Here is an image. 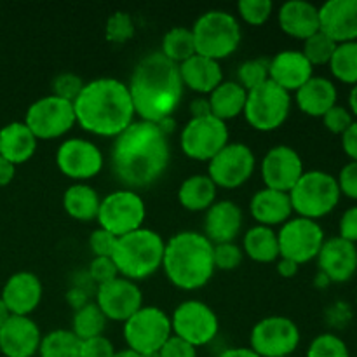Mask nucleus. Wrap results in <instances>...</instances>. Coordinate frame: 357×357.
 Here are the masks:
<instances>
[{
    "instance_id": "f257e3e1",
    "label": "nucleus",
    "mask_w": 357,
    "mask_h": 357,
    "mask_svg": "<svg viewBox=\"0 0 357 357\" xmlns=\"http://www.w3.org/2000/svg\"><path fill=\"white\" fill-rule=\"evenodd\" d=\"M169 157V142L160 126L135 121L114 139L110 162L115 176L135 190L155 183L166 173Z\"/></svg>"
},
{
    "instance_id": "f03ea898",
    "label": "nucleus",
    "mask_w": 357,
    "mask_h": 357,
    "mask_svg": "<svg viewBox=\"0 0 357 357\" xmlns=\"http://www.w3.org/2000/svg\"><path fill=\"white\" fill-rule=\"evenodd\" d=\"M128 89L139 121L162 124L173 119L185 87L178 65L159 51L136 63Z\"/></svg>"
},
{
    "instance_id": "7ed1b4c3",
    "label": "nucleus",
    "mask_w": 357,
    "mask_h": 357,
    "mask_svg": "<svg viewBox=\"0 0 357 357\" xmlns=\"http://www.w3.org/2000/svg\"><path fill=\"white\" fill-rule=\"evenodd\" d=\"M77 124L101 138H117L135 122V107L128 84L114 77H100L84 84L73 101Z\"/></svg>"
},
{
    "instance_id": "20e7f679",
    "label": "nucleus",
    "mask_w": 357,
    "mask_h": 357,
    "mask_svg": "<svg viewBox=\"0 0 357 357\" xmlns=\"http://www.w3.org/2000/svg\"><path fill=\"white\" fill-rule=\"evenodd\" d=\"M213 248L204 234L183 230L171 236L166 241L162 258L167 281L183 291L204 288L216 271Z\"/></svg>"
},
{
    "instance_id": "39448f33",
    "label": "nucleus",
    "mask_w": 357,
    "mask_h": 357,
    "mask_svg": "<svg viewBox=\"0 0 357 357\" xmlns=\"http://www.w3.org/2000/svg\"><path fill=\"white\" fill-rule=\"evenodd\" d=\"M164 239L160 234L150 229H139L117 239L112 253L115 267L121 278L129 281H145L162 268Z\"/></svg>"
},
{
    "instance_id": "423d86ee",
    "label": "nucleus",
    "mask_w": 357,
    "mask_h": 357,
    "mask_svg": "<svg viewBox=\"0 0 357 357\" xmlns=\"http://www.w3.org/2000/svg\"><path fill=\"white\" fill-rule=\"evenodd\" d=\"M190 30L194 35L195 54L215 61L232 56L243 40L239 21L227 10H206L195 20Z\"/></svg>"
},
{
    "instance_id": "0eeeda50",
    "label": "nucleus",
    "mask_w": 357,
    "mask_h": 357,
    "mask_svg": "<svg viewBox=\"0 0 357 357\" xmlns=\"http://www.w3.org/2000/svg\"><path fill=\"white\" fill-rule=\"evenodd\" d=\"M340 197L337 178L321 169L305 171L289 190L293 213L314 222L333 213Z\"/></svg>"
},
{
    "instance_id": "6e6552de",
    "label": "nucleus",
    "mask_w": 357,
    "mask_h": 357,
    "mask_svg": "<svg viewBox=\"0 0 357 357\" xmlns=\"http://www.w3.org/2000/svg\"><path fill=\"white\" fill-rule=\"evenodd\" d=\"M171 337V317L155 305H143L124 323L128 349L143 357L157 354Z\"/></svg>"
},
{
    "instance_id": "1a4fd4ad",
    "label": "nucleus",
    "mask_w": 357,
    "mask_h": 357,
    "mask_svg": "<svg viewBox=\"0 0 357 357\" xmlns=\"http://www.w3.org/2000/svg\"><path fill=\"white\" fill-rule=\"evenodd\" d=\"M291 112V96L288 91L275 86L272 80L261 84L257 89L248 91L244 119L253 129L271 132L281 128Z\"/></svg>"
},
{
    "instance_id": "9d476101",
    "label": "nucleus",
    "mask_w": 357,
    "mask_h": 357,
    "mask_svg": "<svg viewBox=\"0 0 357 357\" xmlns=\"http://www.w3.org/2000/svg\"><path fill=\"white\" fill-rule=\"evenodd\" d=\"M145 218V201L135 190L121 188L101 199L96 222L100 223V229L114 234L115 237H122L143 229Z\"/></svg>"
},
{
    "instance_id": "9b49d317",
    "label": "nucleus",
    "mask_w": 357,
    "mask_h": 357,
    "mask_svg": "<svg viewBox=\"0 0 357 357\" xmlns=\"http://www.w3.org/2000/svg\"><path fill=\"white\" fill-rule=\"evenodd\" d=\"M229 126L215 115L190 117L180 132L181 152L197 162H209L223 146L229 145Z\"/></svg>"
},
{
    "instance_id": "f8f14e48",
    "label": "nucleus",
    "mask_w": 357,
    "mask_h": 357,
    "mask_svg": "<svg viewBox=\"0 0 357 357\" xmlns=\"http://www.w3.org/2000/svg\"><path fill=\"white\" fill-rule=\"evenodd\" d=\"M173 337L187 342L192 347L211 344L220 331V319L215 310L201 300H185L171 316Z\"/></svg>"
},
{
    "instance_id": "ddd939ff",
    "label": "nucleus",
    "mask_w": 357,
    "mask_h": 357,
    "mask_svg": "<svg viewBox=\"0 0 357 357\" xmlns=\"http://www.w3.org/2000/svg\"><path fill=\"white\" fill-rule=\"evenodd\" d=\"M23 122L37 139H56L72 131L77 119L73 103L49 94L28 107Z\"/></svg>"
},
{
    "instance_id": "4468645a",
    "label": "nucleus",
    "mask_w": 357,
    "mask_h": 357,
    "mask_svg": "<svg viewBox=\"0 0 357 357\" xmlns=\"http://www.w3.org/2000/svg\"><path fill=\"white\" fill-rule=\"evenodd\" d=\"M278 241L281 258L303 265L316 260L326 236L317 222L295 216L281 225L278 230Z\"/></svg>"
},
{
    "instance_id": "2eb2a0df",
    "label": "nucleus",
    "mask_w": 357,
    "mask_h": 357,
    "mask_svg": "<svg viewBox=\"0 0 357 357\" xmlns=\"http://www.w3.org/2000/svg\"><path fill=\"white\" fill-rule=\"evenodd\" d=\"M300 345V328L286 316L258 321L250 335V349L260 357H289Z\"/></svg>"
},
{
    "instance_id": "dca6fc26",
    "label": "nucleus",
    "mask_w": 357,
    "mask_h": 357,
    "mask_svg": "<svg viewBox=\"0 0 357 357\" xmlns=\"http://www.w3.org/2000/svg\"><path fill=\"white\" fill-rule=\"evenodd\" d=\"M257 157L248 145L239 142L223 146L208 162V176L218 188L234 190L253 176Z\"/></svg>"
},
{
    "instance_id": "f3484780",
    "label": "nucleus",
    "mask_w": 357,
    "mask_h": 357,
    "mask_svg": "<svg viewBox=\"0 0 357 357\" xmlns=\"http://www.w3.org/2000/svg\"><path fill=\"white\" fill-rule=\"evenodd\" d=\"M105 157L96 143L84 138H68L58 146L56 166L70 180L79 183L98 176L103 169Z\"/></svg>"
},
{
    "instance_id": "a211bd4d",
    "label": "nucleus",
    "mask_w": 357,
    "mask_h": 357,
    "mask_svg": "<svg viewBox=\"0 0 357 357\" xmlns=\"http://www.w3.org/2000/svg\"><path fill=\"white\" fill-rule=\"evenodd\" d=\"M94 302L108 321L126 323L143 307V293L135 281L119 275L114 281L98 286Z\"/></svg>"
},
{
    "instance_id": "6ab92c4d",
    "label": "nucleus",
    "mask_w": 357,
    "mask_h": 357,
    "mask_svg": "<svg viewBox=\"0 0 357 357\" xmlns=\"http://www.w3.org/2000/svg\"><path fill=\"white\" fill-rule=\"evenodd\" d=\"M303 173V159L293 146H272L261 159V180L272 190L289 194Z\"/></svg>"
},
{
    "instance_id": "aec40b11",
    "label": "nucleus",
    "mask_w": 357,
    "mask_h": 357,
    "mask_svg": "<svg viewBox=\"0 0 357 357\" xmlns=\"http://www.w3.org/2000/svg\"><path fill=\"white\" fill-rule=\"evenodd\" d=\"M319 272L330 282H347L357 272V244L349 243L342 237H330L324 241L317 255Z\"/></svg>"
},
{
    "instance_id": "412c9836",
    "label": "nucleus",
    "mask_w": 357,
    "mask_h": 357,
    "mask_svg": "<svg viewBox=\"0 0 357 357\" xmlns=\"http://www.w3.org/2000/svg\"><path fill=\"white\" fill-rule=\"evenodd\" d=\"M40 340V328L28 316H10L0 328V352L6 357H33Z\"/></svg>"
},
{
    "instance_id": "4be33fe9",
    "label": "nucleus",
    "mask_w": 357,
    "mask_h": 357,
    "mask_svg": "<svg viewBox=\"0 0 357 357\" xmlns=\"http://www.w3.org/2000/svg\"><path fill=\"white\" fill-rule=\"evenodd\" d=\"M44 288L33 272L21 271L10 275L3 284L0 298L9 309L10 316H28L40 305Z\"/></svg>"
},
{
    "instance_id": "5701e85b",
    "label": "nucleus",
    "mask_w": 357,
    "mask_h": 357,
    "mask_svg": "<svg viewBox=\"0 0 357 357\" xmlns=\"http://www.w3.org/2000/svg\"><path fill=\"white\" fill-rule=\"evenodd\" d=\"M319 30L337 44L357 40V0H328L319 7Z\"/></svg>"
},
{
    "instance_id": "b1692460",
    "label": "nucleus",
    "mask_w": 357,
    "mask_h": 357,
    "mask_svg": "<svg viewBox=\"0 0 357 357\" xmlns=\"http://www.w3.org/2000/svg\"><path fill=\"white\" fill-rule=\"evenodd\" d=\"M314 77V66L302 51L286 49L271 58L268 79L288 93H296L303 84Z\"/></svg>"
},
{
    "instance_id": "393cba45",
    "label": "nucleus",
    "mask_w": 357,
    "mask_h": 357,
    "mask_svg": "<svg viewBox=\"0 0 357 357\" xmlns=\"http://www.w3.org/2000/svg\"><path fill=\"white\" fill-rule=\"evenodd\" d=\"M243 209L232 201H216L206 211L204 236L209 243L223 244L234 243L243 229Z\"/></svg>"
},
{
    "instance_id": "a878e982",
    "label": "nucleus",
    "mask_w": 357,
    "mask_h": 357,
    "mask_svg": "<svg viewBox=\"0 0 357 357\" xmlns=\"http://www.w3.org/2000/svg\"><path fill=\"white\" fill-rule=\"evenodd\" d=\"M278 21L286 35L307 40L319 31V7L307 0H289L279 7Z\"/></svg>"
},
{
    "instance_id": "bb28decb",
    "label": "nucleus",
    "mask_w": 357,
    "mask_h": 357,
    "mask_svg": "<svg viewBox=\"0 0 357 357\" xmlns=\"http://www.w3.org/2000/svg\"><path fill=\"white\" fill-rule=\"evenodd\" d=\"M183 87L197 93L199 96H209L223 82V72L220 61L194 54L178 65Z\"/></svg>"
},
{
    "instance_id": "cd10ccee",
    "label": "nucleus",
    "mask_w": 357,
    "mask_h": 357,
    "mask_svg": "<svg viewBox=\"0 0 357 357\" xmlns=\"http://www.w3.org/2000/svg\"><path fill=\"white\" fill-rule=\"evenodd\" d=\"M250 213L258 225L264 227H281L291 218L293 208L289 201V194L272 188H261L255 192L250 201Z\"/></svg>"
},
{
    "instance_id": "c85d7f7f",
    "label": "nucleus",
    "mask_w": 357,
    "mask_h": 357,
    "mask_svg": "<svg viewBox=\"0 0 357 357\" xmlns=\"http://www.w3.org/2000/svg\"><path fill=\"white\" fill-rule=\"evenodd\" d=\"M295 100L300 112L309 117L323 119V115L337 105L338 91L333 80L314 75L296 91Z\"/></svg>"
},
{
    "instance_id": "c756f323",
    "label": "nucleus",
    "mask_w": 357,
    "mask_h": 357,
    "mask_svg": "<svg viewBox=\"0 0 357 357\" xmlns=\"http://www.w3.org/2000/svg\"><path fill=\"white\" fill-rule=\"evenodd\" d=\"M38 139L24 122L14 121L0 129V155L14 166L24 164L33 157Z\"/></svg>"
},
{
    "instance_id": "7c9ffc66",
    "label": "nucleus",
    "mask_w": 357,
    "mask_h": 357,
    "mask_svg": "<svg viewBox=\"0 0 357 357\" xmlns=\"http://www.w3.org/2000/svg\"><path fill=\"white\" fill-rule=\"evenodd\" d=\"M218 187L208 174H192L181 181L178 188V202L187 211H208L216 202Z\"/></svg>"
},
{
    "instance_id": "2f4dec72",
    "label": "nucleus",
    "mask_w": 357,
    "mask_h": 357,
    "mask_svg": "<svg viewBox=\"0 0 357 357\" xmlns=\"http://www.w3.org/2000/svg\"><path fill=\"white\" fill-rule=\"evenodd\" d=\"M248 91L236 80H223L215 91L208 96L211 115L220 121L227 122L243 115L246 107Z\"/></svg>"
},
{
    "instance_id": "473e14b6",
    "label": "nucleus",
    "mask_w": 357,
    "mask_h": 357,
    "mask_svg": "<svg viewBox=\"0 0 357 357\" xmlns=\"http://www.w3.org/2000/svg\"><path fill=\"white\" fill-rule=\"evenodd\" d=\"M101 197L91 185L73 183L63 194V209L77 222H93L98 218Z\"/></svg>"
},
{
    "instance_id": "72a5a7b5",
    "label": "nucleus",
    "mask_w": 357,
    "mask_h": 357,
    "mask_svg": "<svg viewBox=\"0 0 357 357\" xmlns=\"http://www.w3.org/2000/svg\"><path fill=\"white\" fill-rule=\"evenodd\" d=\"M243 251L248 258L258 264H275L281 258L278 232L271 227H251L243 237Z\"/></svg>"
},
{
    "instance_id": "f704fd0d",
    "label": "nucleus",
    "mask_w": 357,
    "mask_h": 357,
    "mask_svg": "<svg viewBox=\"0 0 357 357\" xmlns=\"http://www.w3.org/2000/svg\"><path fill=\"white\" fill-rule=\"evenodd\" d=\"M160 52L174 65H181L195 54V42L192 30L187 26H173L164 33Z\"/></svg>"
},
{
    "instance_id": "c9c22d12",
    "label": "nucleus",
    "mask_w": 357,
    "mask_h": 357,
    "mask_svg": "<svg viewBox=\"0 0 357 357\" xmlns=\"http://www.w3.org/2000/svg\"><path fill=\"white\" fill-rule=\"evenodd\" d=\"M108 319L105 314L101 312L96 302H87L86 305L75 309L72 321V331L80 342L87 340V338H94L103 335L105 328H107Z\"/></svg>"
},
{
    "instance_id": "e433bc0d",
    "label": "nucleus",
    "mask_w": 357,
    "mask_h": 357,
    "mask_svg": "<svg viewBox=\"0 0 357 357\" xmlns=\"http://www.w3.org/2000/svg\"><path fill=\"white\" fill-rule=\"evenodd\" d=\"M40 357H80V340L72 330H52L42 335Z\"/></svg>"
},
{
    "instance_id": "4c0bfd02",
    "label": "nucleus",
    "mask_w": 357,
    "mask_h": 357,
    "mask_svg": "<svg viewBox=\"0 0 357 357\" xmlns=\"http://www.w3.org/2000/svg\"><path fill=\"white\" fill-rule=\"evenodd\" d=\"M328 66L335 79L349 86H357V40L338 44Z\"/></svg>"
},
{
    "instance_id": "58836bf2",
    "label": "nucleus",
    "mask_w": 357,
    "mask_h": 357,
    "mask_svg": "<svg viewBox=\"0 0 357 357\" xmlns=\"http://www.w3.org/2000/svg\"><path fill=\"white\" fill-rule=\"evenodd\" d=\"M337 42L331 40L326 33L323 31H317L312 37H309L307 40H303V56L309 59V63L312 66H323L330 65L331 58H333V52L337 49Z\"/></svg>"
},
{
    "instance_id": "ea45409f",
    "label": "nucleus",
    "mask_w": 357,
    "mask_h": 357,
    "mask_svg": "<svg viewBox=\"0 0 357 357\" xmlns=\"http://www.w3.org/2000/svg\"><path fill=\"white\" fill-rule=\"evenodd\" d=\"M268 66H271V59L268 58H253L244 61L237 70V80L241 86L246 91L257 89L261 84L268 82Z\"/></svg>"
},
{
    "instance_id": "a19ab883",
    "label": "nucleus",
    "mask_w": 357,
    "mask_h": 357,
    "mask_svg": "<svg viewBox=\"0 0 357 357\" xmlns=\"http://www.w3.org/2000/svg\"><path fill=\"white\" fill-rule=\"evenodd\" d=\"M307 357H351V352L338 335L321 333L310 342Z\"/></svg>"
},
{
    "instance_id": "79ce46f5",
    "label": "nucleus",
    "mask_w": 357,
    "mask_h": 357,
    "mask_svg": "<svg viewBox=\"0 0 357 357\" xmlns=\"http://www.w3.org/2000/svg\"><path fill=\"white\" fill-rule=\"evenodd\" d=\"M135 31L136 28L131 14L117 10L108 17L107 26H105V37L112 44H126L135 37Z\"/></svg>"
},
{
    "instance_id": "37998d69",
    "label": "nucleus",
    "mask_w": 357,
    "mask_h": 357,
    "mask_svg": "<svg viewBox=\"0 0 357 357\" xmlns=\"http://www.w3.org/2000/svg\"><path fill=\"white\" fill-rule=\"evenodd\" d=\"M239 16L251 26H261L274 13L272 0H241L237 3Z\"/></svg>"
},
{
    "instance_id": "c03bdc74",
    "label": "nucleus",
    "mask_w": 357,
    "mask_h": 357,
    "mask_svg": "<svg viewBox=\"0 0 357 357\" xmlns=\"http://www.w3.org/2000/svg\"><path fill=\"white\" fill-rule=\"evenodd\" d=\"M243 260L244 251L236 243L215 244V248H213V261H215V268H218V271H236L241 267Z\"/></svg>"
},
{
    "instance_id": "a18cd8bd",
    "label": "nucleus",
    "mask_w": 357,
    "mask_h": 357,
    "mask_svg": "<svg viewBox=\"0 0 357 357\" xmlns=\"http://www.w3.org/2000/svg\"><path fill=\"white\" fill-rule=\"evenodd\" d=\"M84 84L86 82L82 80V77L77 75V73L63 72L52 79L51 82L52 96H58L61 98V100H66L70 101V103H73V101L77 100V96L80 94V91H82Z\"/></svg>"
},
{
    "instance_id": "49530a36",
    "label": "nucleus",
    "mask_w": 357,
    "mask_h": 357,
    "mask_svg": "<svg viewBox=\"0 0 357 357\" xmlns=\"http://www.w3.org/2000/svg\"><path fill=\"white\" fill-rule=\"evenodd\" d=\"M352 122H354V117H352L351 110H349L347 107H342V105L338 103L323 115L324 128L337 136L344 135V132L351 128Z\"/></svg>"
},
{
    "instance_id": "de8ad7c7",
    "label": "nucleus",
    "mask_w": 357,
    "mask_h": 357,
    "mask_svg": "<svg viewBox=\"0 0 357 357\" xmlns=\"http://www.w3.org/2000/svg\"><path fill=\"white\" fill-rule=\"evenodd\" d=\"M119 237L98 227L89 236V250L94 258H112Z\"/></svg>"
},
{
    "instance_id": "09e8293b",
    "label": "nucleus",
    "mask_w": 357,
    "mask_h": 357,
    "mask_svg": "<svg viewBox=\"0 0 357 357\" xmlns=\"http://www.w3.org/2000/svg\"><path fill=\"white\" fill-rule=\"evenodd\" d=\"M87 272H89V279H93L98 286L107 284L119 278V271L112 258H93Z\"/></svg>"
},
{
    "instance_id": "8fccbe9b",
    "label": "nucleus",
    "mask_w": 357,
    "mask_h": 357,
    "mask_svg": "<svg viewBox=\"0 0 357 357\" xmlns=\"http://www.w3.org/2000/svg\"><path fill=\"white\" fill-rule=\"evenodd\" d=\"M115 347L105 335L80 342V357H112Z\"/></svg>"
},
{
    "instance_id": "3c124183",
    "label": "nucleus",
    "mask_w": 357,
    "mask_h": 357,
    "mask_svg": "<svg viewBox=\"0 0 357 357\" xmlns=\"http://www.w3.org/2000/svg\"><path fill=\"white\" fill-rule=\"evenodd\" d=\"M337 181L342 195L357 201V162L351 160V162L345 164L338 173Z\"/></svg>"
},
{
    "instance_id": "603ef678",
    "label": "nucleus",
    "mask_w": 357,
    "mask_h": 357,
    "mask_svg": "<svg viewBox=\"0 0 357 357\" xmlns=\"http://www.w3.org/2000/svg\"><path fill=\"white\" fill-rule=\"evenodd\" d=\"M338 237L357 244V206L345 209L342 215L340 223H338Z\"/></svg>"
},
{
    "instance_id": "864d4df0",
    "label": "nucleus",
    "mask_w": 357,
    "mask_h": 357,
    "mask_svg": "<svg viewBox=\"0 0 357 357\" xmlns=\"http://www.w3.org/2000/svg\"><path fill=\"white\" fill-rule=\"evenodd\" d=\"M157 357H197V349L180 338L171 337L166 345L157 352Z\"/></svg>"
},
{
    "instance_id": "5fc2aeb1",
    "label": "nucleus",
    "mask_w": 357,
    "mask_h": 357,
    "mask_svg": "<svg viewBox=\"0 0 357 357\" xmlns=\"http://www.w3.org/2000/svg\"><path fill=\"white\" fill-rule=\"evenodd\" d=\"M342 149L349 159L357 162V121L342 135Z\"/></svg>"
},
{
    "instance_id": "6e6d98bb",
    "label": "nucleus",
    "mask_w": 357,
    "mask_h": 357,
    "mask_svg": "<svg viewBox=\"0 0 357 357\" xmlns=\"http://www.w3.org/2000/svg\"><path fill=\"white\" fill-rule=\"evenodd\" d=\"M190 115L192 117H206V115H211V107H209L208 96H197L190 101Z\"/></svg>"
},
{
    "instance_id": "4d7b16f0",
    "label": "nucleus",
    "mask_w": 357,
    "mask_h": 357,
    "mask_svg": "<svg viewBox=\"0 0 357 357\" xmlns=\"http://www.w3.org/2000/svg\"><path fill=\"white\" fill-rule=\"evenodd\" d=\"M275 267H278V274L284 279H293L300 271V265L295 264L291 260H286V258H279L275 261Z\"/></svg>"
},
{
    "instance_id": "13d9d810",
    "label": "nucleus",
    "mask_w": 357,
    "mask_h": 357,
    "mask_svg": "<svg viewBox=\"0 0 357 357\" xmlns=\"http://www.w3.org/2000/svg\"><path fill=\"white\" fill-rule=\"evenodd\" d=\"M16 176V166L0 155V187H6Z\"/></svg>"
},
{
    "instance_id": "bf43d9fd",
    "label": "nucleus",
    "mask_w": 357,
    "mask_h": 357,
    "mask_svg": "<svg viewBox=\"0 0 357 357\" xmlns=\"http://www.w3.org/2000/svg\"><path fill=\"white\" fill-rule=\"evenodd\" d=\"M216 357H260V356L255 354L250 347H232V349H225V351H222Z\"/></svg>"
},
{
    "instance_id": "052dcab7",
    "label": "nucleus",
    "mask_w": 357,
    "mask_h": 357,
    "mask_svg": "<svg viewBox=\"0 0 357 357\" xmlns=\"http://www.w3.org/2000/svg\"><path fill=\"white\" fill-rule=\"evenodd\" d=\"M349 110H351L352 117L357 121V86H352L351 93H349Z\"/></svg>"
},
{
    "instance_id": "680f3d73",
    "label": "nucleus",
    "mask_w": 357,
    "mask_h": 357,
    "mask_svg": "<svg viewBox=\"0 0 357 357\" xmlns=\"http://www.w3.org/2000/svg\"><path fill=\"white\" fill-rule=\"evenodd\" d=\"M9 317H10L9 309H7V305H6V303H3V300L0 298V328L3 326V323H6V321L9 319Z\"/></svg>"
},
{
    "instance_id": "e2e57ef3",
    "label": "nucleus",
    "mask_w": 357,
    "mask_h": 357,
    "mask_svg": "<svg viewBox=\"0 0 357 357\" xmlns=\"http://www.w3.org/2000/svg\"><path fill=\"white\" fill-rule=\"evenodd\" d=\"M112 357H143V356L136 354V352L131 351V349H122V351H115V354Z\"/></svg>"
},
{
    "instance_id": "0e129e2a",
    "label": "nucleus",
    "mask_w": 357,
    "mask_h": 357,
    "mask_svg": "<svg viewBox=\"0 0 357 357\" xmlns=\"http://www.w3.org/2000/svg\"><path fill=\"white\" fill-rule=\"evenodd\" d=\"M356 305H357V295H356Z\"/></svg>"
},
{
    "instance_id": "69168bd1",
    "label": "nucleus",
    "mask_w": 357,
    "mask_h": 357,
    "mask_svg": "<svg viewBox=\"0 0 357 357\" xmlns=\"http://www.w3.org/2000/svg\"><path fill=\"white\" fill-rule=\"evenodd\" d=\"M289 357H291V356H289Z\"/></svg>"
}]
</instances>
